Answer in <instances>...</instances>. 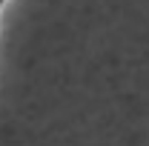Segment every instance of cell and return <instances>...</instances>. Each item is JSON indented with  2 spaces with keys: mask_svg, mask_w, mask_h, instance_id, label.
<instances>
[{
  "mask_svg": "<svg viewBox=\"0 0 149 146\" xmlns=\"http://www.w3.org/2000/svg\"><path fill=\"white\" fill-rule=\"evenodd\" d=\"M0 3H3V0H0Z\"/></svg>",
  "mask_w": 149,
  "mask_h": 146,
  "instance_id": "cell-1",
  "label": "cell"
}]
</instances>
